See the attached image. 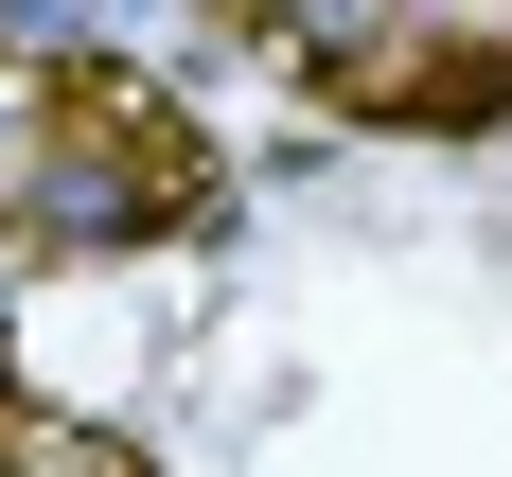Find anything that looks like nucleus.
Instances as JSON below:
<instances>
[{
	"mask_svg": "<svg viewBox=\"0 0 512 477\" xmlns=\"http://www.w3.org/2000/svg\"><path fill=\"white\" fill-rule=\"evenodd\" d=\"M389 106H407V124H495V106H512V71H495V53H424Z\"/></svg>",
	"mask_w": 512,
	"mask_h": 477,
	"instance_id": "obj_1",
	"label": "nucleus"
},
{
	"mask_svg": "<svg viewBox=\"0 0 512 477\" xmlns=\"http://www.w3.org/2000/svg\"><path fill=\"white\" fill-rule=\"evenodd\" d=\"M18 477H142L124 442H18Z\"/></svg>",
	"mask_w": 512,
	"mask_h": 477,
	"instance_id": "obj_2",
	"label": "nucleus"
}]
</instances>
